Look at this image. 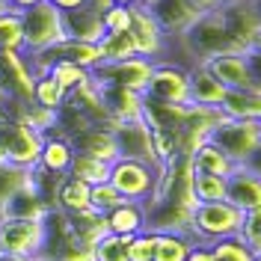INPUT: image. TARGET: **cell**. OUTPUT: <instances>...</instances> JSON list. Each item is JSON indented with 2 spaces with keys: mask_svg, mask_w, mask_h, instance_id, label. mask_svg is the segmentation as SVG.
Listing matches in <instances>:
<instances>
[{
  "mask_svg": "<svg viewBox=\"0 0 261 261\" xmlns=\"http://www.w3.org/2000/svg\"><path fill=\"white\" fill-rule=\"evenodd\" d=\"M244 223V211L231 202H199L190 217V238L196 244L211 246L223 238H238Z\"/></svg>",
  "mask_w": 261,
  "mask_h": 261,
  "instance_id": "cell-1",
  "label": "cell"
},
{
  "mask_svg": "<svg viewBox=\"0 0 261 261\" xmlns=\"http://www.w3.org/2000/svg\"><path fill=\"white\" fill-rule=\"evenodd\" d=\"M211 143L226 151L238 166H246L261 151V122L255 119H231L223 116V122L211 130Z\"/></svg>",
  "mask_w": 261,
  "mask_h": 261,
  "instance_id": "cell-2",
  "label": "cell"
},
{
  "mask_svg": "<svg viewBox=\"0 0 261 261\" xmlns=\"http://www.w3.org/2000/svg\"><path fill=\"white\" fill-rule=\"evenodd\" d=\"M21 24H24V50L27 54L48 50L50 45H60L65 39L63 12L48 0H42L39 6L21 12Z\"/></svg>",
  "mask_w": 261,
  "mask_h": 261,
  "instance_id": "cell-3",
  "label": "cell"
},
{
  "mask_svg": "<svg viewBox=\"0 0 261 261\" xmlns=\"http://www.w3.org/2000/svg\"><path fill=\"white\" fill-rule=\"evenodd\" d=\"M158 169L161 166H154V163L119 158V161L110 163V178L107 181L128 202H148V196L154 193V184H158Z\"/></svg>",
  "mask_w": 261,
  "mask_h": 261,
  "instance_id": "cell-4",
  "label": "cell"
},
{
  "mask_svg": "<svg viewBox=\"0 0 261 261\" xmlns=\"http://www.w3.org/2000/svg\"><path fill=\"white\" fill-rule=\"evenodd\" d=\"M143 98L161 101V104H190V74H187V68L178 63H169V60L154 63Z\"/></svg>",
  "mask_w": 261,
  "mask_h": 261,
  "instance_id": "cell-5",
  "label": "cell"
},
{
  "mask_svg": "<svg viewBox=\"0 0 261 261\" xmlns=\"http://www.w3.org/2000/svg\"><path fill=\"white\" fill-rule=\"evenodd\" d=\"M42 246V220L27 217H0V258H33Z\"/></svg>",
  "mask_w": 261,
  "mask_h": 261,
  "instance_id": "cell-6",
  "label": "cell"
},
{
  "mask_svg": "<svg viewBox=\"0 0 261 261\" xmlns=\"http://www.w3.org/2000/svg\"><path fill=\"white\" fill-rule=\"evenodd\" d=\"M151 68H154V63L146 57H128L119 63H98L92 68V81L101 86H122V89H134V92H146Z\"/></svg>",
  "mask_w": 261,
  "mask_h": 261,
  "instance_id": "cell-7",
  "label": "cell"
},
{
  "mask_svg": "<svg viewBox=\"0 0 261 261\" xmlns=\"http://www.w3.org/2000/svg\"><path fill=\"white\" fill-rule=\"evenodd\" d=\"M128 33H130V39H134L137 57H146V60H151V63H158V60L166 57V50H169V39H166V33L161 30V24L154 21V15L148 12L143 3L130 9Z\"/></svg>",
  "mask_w": 261,
  "mask_h": 261,
  "instance_id": "cell-8",
  "label": "cell"
},
{
  "mask_svg": "<svg viewBox=\"0 0 261 261\" xmlns=\"http://www.w3.org/2000/svg\"><path fill=\"white\" fill-rule=\"evenodd\" d=\"M148 12L154 15V21L161 24V30L166 33V39H178L193 27V21L205 9L196 6L193 0H143Z\"/></svg>",
  "mask_w": 261,
  "mask_h": 261,
  "instance_id": "cell-9",
  "label": "cell"
},
{
  "mask_svg": "<svg viewBox=\"0 0 261 261\" xmlns=\"http://www.w3.org/2000/svg\"><path fill=\"white\" fill-rule=\"evenodd\" d=\"M113 130L116 146H119V158H130V161H146L161 166L151 148V128L146 125V119H134V122H104Z\"/></svg>",
  "mask_w": 261,
  "mask_h": 261,
  "instance_id": "cell-10",
  "label": "cell"
},
{
  "mask_svg": "<svg viewBox=\"0 0 261 261\" xmlns=\"http://www.w3.org/2000/svg\"><path fill=\"white\" fill-rule=\"evenodd\" d=\"M202 65L226 86L228 92H252V77H249L246 54H234V50L217 54V57H211V60H205Z\"/></svg>",
  "mask_w": 261,
  "mask_h": 261,
  "instance_id": "cell-11",
  "label": "cell"
},
{
  "mask_svg": "<svg viewBox=\"0 0 261 261\" xmlns=\"http://www.w3.org/2000/svg\"><path fill=\"white\" fill-rule=\"evenodd\" d=\"M187 74H190V104H196V107H211V110H223V101H226V95H228L226 86L217 81L202 63L190 65Z\"/></svg>",
  "mask_w": 261,
  "mask_h": 261,
  "instance_id": "cell-12",
  "label": "cell"
},
{
  "mask_svg": "<svg viewBox=\"0 0 261 261\" xmlns=\"http://www.w3.org/2000/svg\"><path fill=\"white\" fill-rule=\"evenodd\" d=\"M226 202H231L241 211H255L261 208V172H252L246 166H238L228 175V193Z\"/></svg>",
  "mask_w": 261,
  "mask_h": 261,
  "instance_id": "cell-13",
  "label": "cell"
},
{
  "mask_svg": "<svg viewBox=\"0 0 261 261\" xmlns=\"http://www.w3.org/2000/svg\"><path fill=\"white\" fill-rule=\"evenodd\" d=\"M71 146H74V151L92 154V158H98V161H104V163L119 161V146H116V137L107 125H92V128H86L83 134L71 137Z\"/></svg>",
  "mask_w": 261,
  "mask_h": 261,
  "instance_id": "cell-14",
  "label": "cell"
},
{
  "mask_svg": "<svg viewBox=\"0 0 261 261\" xmlns=\"http://www.w3.org/2000/svg\"><path fill=\"white\" fill-rule=\"evenodd\" d=\"M71 158H74L71 140L63 137L60 130H50V134H45L42 154H39V163H36V166H42V169H48V172H57V175H68Z\"/></svg>",
  "mask_w": 261,
  "mask_h": 261,
  "instance_id": "cell-15",
  "label": "cell"
},
{
  "mask_svg": "<svg viewBox=\"0 0 261 261\" xmlns=\"http://www.w3.org/2000/svg\"><path fill=\"white\" fill-rule=\"evenodd\" d=\"M65 24V39H77V42H98L104 36V21L95 9L81 6L74 12H63Z\"/></svg>",
  "mask_w": 261,
  "mask_h": 261,
  "instance_id": "cell-16",
  "label": "cell"
},
{
  "mask_svg": "<svg viewBox=\"0 0 261 261\" xmlns=\"http://www.w3.org/2000/svg\"><path fill=\"white\" fill-rule=\"evenodd\" d=\"M190 163H193V172H208V175H220V178H228L238 169V163L231 161L217 143H211V140H205L190 154Z\"/></svg>",
  "mask_w": 261,
  "mask_h": 261,
  "instance_id": "cell-17",
  "label": "cell"
},
{
  "mask_svg": "<svg viewBox=\"0 0 261 261\" xmlns=\"http://www.w3.org/2000/svg\"><path fill=\"white\" fill-rule=\"evenodd\" d=\"M110 234H140L146 231V205L143 202H122L119 208L107 214Z\"/></svg>",
  "mask_w": 261,
  "mask_h": 261,
  "instance_id": "cell-18",
  "label": "cell"
},
{
  "mask_svg": "<svg viewBox=\"0 0 261 261\" xmlns=\"http://www.w3.org/2000/svg\"><path fill=\"white\" fill-rule=\"evenodd\" d=\"M196 241L187 231H154V258L151 261H187Z\"/></svg>",
  "mask_w": 261,
  "mask_h": 261,
  "instance_id": "cell-19",
  "label": "cell"
},
{
  "mask_svg": "<svg viewBox=\"0 0 261 261\" xmlns=\"http://www.w3.org/2000/svg\"><path fill=\"white\" fill-rule=\"evenodd\" d=\"M89 184L81 178H74V175H65L60 181V190H57V208L65 214H77V211H86V208H92L89 205Z\"/></svg>",
  "mask_w": 261,
  "mask_h": 261,
  "instance_id": "cell-20",
  "label": "cell"
},
{
  "mask_svg": "<svg viewBox=\"0 0 261 261\" xmlns=\"http://www.w3.org/2000/svg\"><path fill=\"white\" fill-rule=\"evenodd\" d=\"M68 175H74V178L86 181L89 187H95V184H104V181L110 178V163L98 161L92 154H83V151H74L71 166H68Z\"/></svg>",
  "mask_w": 261,
  "mask_h": 261,
  "instance_id": "cell-21",
  "label": "cell"
},
{
  "mask_svg": "<svg viewBox=\"0 0 261 261\" xmlns=\"http://www.w3.org/2000/svg\"><path fill=\"white\" fill-rule=\"evenodd\" d=\"M223 113L231 119H255L261 122V92H228Z\"/></svg>",
  "mask_w": 261,
  "mask_h": 261,
  "instance_id": "cell-22",
  "label": "cell"
},
{
  "mask_svg": "<svg viewBox=\"0 0 261 261\" xmlns=\"http://www.w3.org/2000/svg\"><path fill=\"white\" fill-rule=\"evenodd\" d=\"M98 50H101V63H119V60L137 57L130 33H104L98 39Z\"/></svg>",
  "mask_w": 261,
  "mask_h": 261,
  "instance_id": "cell-23",
  "label": "cell"
},
{
  "mask_svg": "<svg viewBox=\"0 0 261 261\" xmlns=\"http://www.w3.org/2000/svg\"><path fill=\"white\" fill-rule=\"evenodd\" d=\"M65 95H68V92H65L50 74H39L36 83H33V104H39V107H45V110H54V113H57L65 104Z\"/></svg>",
  "mask_w": 261,
  "mask_h": 261,
  "instance_id": "cell-24",
  "label": "cell"
},
{
  "mask_svg": "<svg viewBox=\"0 0 261 261\" xmlns=\"http://www.w3.org/2000/svg\"><path fill=\"white\" fill-rule=\"evenodd\" d=\"M0 50H24V24H21V12L9 9V6L0 12Z\"/></svg>",
  "mask_w": 261,
  "mask_h": 261,
  "instance_id": "cell-25",
  "label": "cell"
},
{
  "mask_svg": "<svg viewBox=\"0 0 261 261\" xmlns=\"http://www.w3.org/2000/svg\"><path fill=\"white\" fill-rule=\"evenodd\" d=\"M228 178L208 175V172H193V196L196 202H226Z\"/></svg>",
  "mask_w": 261,
  "mask_h": 261,
  "instance_id": "cell-26",
  "label": "cell"
},
{
  "mask_svg": "<svg viewBox=\"0 0 261 261\" xmlns=\"http://www.w3.org/2000/svg\"><path fill=\"white\" fill-rule=\"evenodd\" d=\"M54 81L63 86L65 92H71V89H77L83 81H89V68H83V65L77 63H71V60H57V63L50 65V71H48Z\"/></svg>",
  "mask_w": 261,
  "mask_h": 261,
  "instance_id": "cell-27",
  "label": "cell"
},
{
  "mask_svg": "<svg viewBox=\"0 0 261 261\" xmlns=\"http://www.w3.org/2000/svg\"><path fill=\"white\" fill-rule=\"evenodd\" d=\"M27 181H30V169H21V166H12V163H0V208L21 187H27Z\"/></svg>",
  "mask_w": 261,
  "mask_h": 261,
  "instance_id": "cell-28",
  "label": "cell"
},
{
  "mask_svg": "<svg viewBox=\"0 0 261 261\" xmlns=\"http://www.w3.org/2000/svg\"><path fill=\"white\" fill-rule=\"evenodd\" d=\"M130 234H107L95 244V261H128Z\"/></svg>",
  "mask_w": 261,
  "mask_h": 261,
  "instance_id": "cell-29",
  "label": "cell"
},
{
  "mask_svg": "<svg viewBox=\"0 0 261 261\" xmlns=\"http://www.w3.org/2000/svg\"><path fill=\"white\" fill-rule=\"evenodd\" d=\"M214 261H255V255L246 249V244L241 238H223L211 244Z\"/></svg>",
  "mask_w": 261,
  "mask_h": 261,
  "instance_id": "cell-30",
  "label": "cell"
},
{
  "mask_svg": "<svg viewBox=\"0 0 261 261\" xmlns=\"http://www.w3.org/2000/svg\"><path fill=\"white\" fill-rule=\"evenodd\" d=\"M122 202H128V199L119 193V190H116L110 181H104V184H95V187L89 190V205H92L98 214H110L113 208H119Z\"/></svg>",
  "mask_w": 261,
  "mask_h": 261,
  "instance_id": "cell-31",
  "label": "cell"
},
{
  "mask_svg": "<svg viewBox=\"0 0 261 261\" xmlns=\"http://www.w3.org/2000/svg\"><path fill=\"white\" fill-rule=\"evenodd\" d=\"M238 238L246 244V249H249L252 255H261V208L244 214V223H241Z\"/></svg>",
  "mask_w": 261,
  "mask_h": 261,
  "instance_id": "cell-32",
  "label": "cell"
},
{
  "mask_svg": "<svg viewBox=\"0 0 261 261\" xmlns=\"http://www.w3.org/2000/svg\"><path fill=\"white\" fill-rule=\"evenodd\" d=\"M154 258V231H140L128 244V261H151Z\"/></svg>",
  "mask_w": 261,
  "mask_h": 261,
  "instance_id": "cell-33",
  "label": "cell"
},
{
  "mask_svg": "<svg viewBox=\"0 0 261 261\" xmlns=\"http://www.w3.org/2000/svg\"><path fill=\"white\" fill-rule=\"evenodd\" d=\"M101 21H104V33H128L130 27V9L128 6H110L104 15H101Z\"/></svg>",
  "mask_w": 261,
  "mask_h": 261,
  "instance_id": "cell-34",
  "label": "cell"
},
{
  "mask_svg": "<svg viewBox=\"0 0 261 261\" xmlns=\"http://www.w3.org/2000/svg\"><path fill=\"white\" fill-rule=\"evenodd\" d=\"M187 261H214V255H211V246L196 244L193 249H190V255H187Z\"/></svg>",
  "mask_w": 261,
  "mask_h": 261,
  "instance_id": "cell-35",
  "label": "cell"
},
{
  "mask_svg": "<svg viewBox=\"0 0 261 261\" xmlns=\"http://www.w3.org/2000/svg\"><path fill=\"white\" fill-rule=\"evenodd\" d=\"M48 3H54L60 12H74V9L86 6V0H48Z\"/></svg>",
  "mask_w": 261,
  "mask_h": 261,
  "instance_id": "cell-36",
  "label": "cell"
},
{
  "mask_svg": "<svg viewBox=\"0 0 261 261\" xmlns=\"http://www.w3.org/2000/svg\"><path fill=\"white\" fill-rule=\"evenodd\" d=\"M39 3H42V0H6V6L15 9V12H27V9L39 6Z\"/></svg>",
  "mask_w": 261,
  "mask_h": 261,
  "instance_id": "cell-37",
  "label": "cell"
},
{
  "mask_svg": "<svg viewBox=\"0 0 261 261\" xmlns=\"http://www.w3.org/2000/svg\"><path fill=\"white\" fill-rule=\"evenodd\" d=\"M116 6H128V9H134V6H140L143 0H113Z\"/></svg>",
  "mask_w": 261,
  "mask_h": 261,
  "instance_id": "cell-38",
  "label": "cell"
},
{
  "mask_svg": "<svg viewBox=\"0 0 261 261\" xmlns=\"http://www.w3.org/2000/svg\"><path fill=\"white\" fill-rule=\"evenodd\" d=\"M252 9H255V18H258V24H261V0H252Z\"/></svg>",
  "mask_w": 261,
  "mask_h": 261,
  "instance_id": "cell-39",
  "label": "cell"
},
{
  "mask_svg": "<svg viewBox=\"0 0 261 261\" xmlns=\"http://www.w3.org/2000/svg\"><path fill=\"white\" fill-rule=\"evenodd\" d=\"M255 50H261V30H258V36H255V45H252Z\"/></svg>",
  "mask_w": 261,
  "mask_h": 261,
  "instance_id": "cell-40",
  "label": "cell"
},
{
  "mask_svg": "<svg viewBox=\"0 0 261 261\" xmlns=\"http://www.w3.org/2000/svg\"><path fill=\"white\" fill-rule=\"evenodd\" d=\"M3 122H6V113H3V107H0V125H3Z\"/></svg>",
  "mask_w": 261,
  "mask_h": 261,
  "instance_id": "cell-41",
  "label": "cell"
},
{
  "mask_svg": "<svg viewBox=\"0 0 261 261\" xmlns=\"http://www.w3.org/2000/svg\"><path fill=\"white\" fill-rule=\"evenodd\" d=\"M255 261H261V255H255Z\"/></svg>",
  "mask_w": 261,
  "mask_h": 261,
  "instance_id": "cell-42",
  "label": "cell"
},
{
  "mask_svg": "<svg viewBox=\"0 0 261 261\" xmlns=\"http://www.w3.org/2000/svg\"><path fill=\"white\" fill-rule=\"evenodd\" d=\"M220 3H226V0H220Z\"/></svg>",
  "mask_w": 261,
  "mask_h": 261,
  "instance_id": "cell-43",
  "label": "cell"
}]
</instances>
